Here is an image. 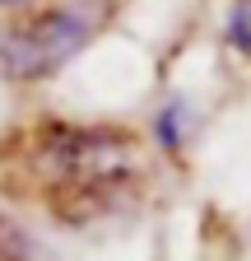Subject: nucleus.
Returning <instances> with one entry per match:
<instances>
[{
    "label": "nucleus",
    "instance_id": "obj_1",
    "mask_svg": "<svg viewBox=\"0 0 251 261\" xmlns=\"http://www.w3.org/2000/svg\"><path fill=\"white\" fill-rule=\"evenodd\" d=\"M149 182V149L125 126L38 117L0 136V187L38 201L60 224L125 210Z\"/></svg>",
    "mask_w": 251,
    "mask_h": 261
},
{
    "label": "nucleus",
    "instance_id": "obj_2",
    "mask_svg": "<svg viewBox=\"0 0 251 261\" xmlns=\"http://www.w3.org/2000/svg\"><path fill=\"white\" fill-rule=\"evenodd\" d=\"M107 19L103 0H28L0 14V80L42 84L98 38Z\"/></svg>",
    "mask_w": 251,
    "mask_h": 261
},
{
    "label": "nucleus",
    "instance_id": "obj_3",
    "mask_svg": "<svg viewBox=\"0 0 251 261\" xmlns=\"http://www.w3.org/2000/svg\"><path fill=\"white\" fill-rule=\"evenodd\" d=\"M191 126H196L191 103H186V98H168V103L153 112L149 136H153V145H159L163 154H181V149H186V140H191Z\"/></svg>",
    "mask_w": 251,
    "mask_h": 261
},
{
    "label": "nucleus",
    "instance_id": "obj_4",
    "mask_svg": "<svg viewBox=\"0 0 251 261\" xmlns=\"http://www.w3.org/2000/svg\"><path fill=\"white\" fill-rule=\"evenodd\" d=\"M0 261H42V243L10 205H0Z\"/></svg>",
    "mask_w": 251,
    "mask_h": 261
},
{
    "label": "nucleus",
    "instance_id": "obj_5",
    "mask_svg": "<svg viewBox=\"0 0 251 261\" xmlns=\"http://www.w3.org/2000/svg\"><path fill=\"white\" fill-rule=\"evenodd\" d=\"M224 47L251 61V0H233L224 14Z\"/></svg>",
    "mask_w": 251,
    "mask_h": 261
}]
</instances>
